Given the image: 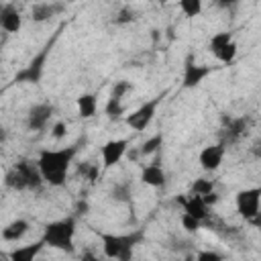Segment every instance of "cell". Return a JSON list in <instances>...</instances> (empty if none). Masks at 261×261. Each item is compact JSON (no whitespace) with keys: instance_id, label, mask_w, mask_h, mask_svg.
Listing matches in <instances>:
<instances>
[{"instance_id":"obj_1","label":"cell","mask_w":261,"mask_h":261,"mask_svg":"<svg viewBox=\"0 0 261 261\" xmlns=\"http://www.w3.org/2000/svg\"><path fill=\"white\" fill-rule=\"evenodd\" d=\"M80 151V143L59 147V149H43L37 157V167L41 171V177L45 184L59 188L67 181L71 163Z\"/></svg>"},{"instance_id":"obj_2","label":"cell","mask_w":261,"mask_h":261,"mask_svg":"<svg viewBox=\"0 0 261 261\" xmlns=\"http://www.w3.org/2000/svg\"><path fill=\"white\" fill-rule=\"evenodd\" d=\"M75 216H63L57 220H51L43 226V237L41 241L45 243V247L49 249H57L61 253H75V245H73V237H75Z\"/></svg>"},{"instance_id":"obj_3","label":"cell","mask_w":261,"mask_h":261,"mask_svg":"<svg viewBox=\"0 0 261 261\" xmlns=\"http://www.w3.org/2000/svg\"><path fill=\"white\" fill-rule=\"evenodd\" d=\"M100 243H102V251L108 259H116V261H133V253L135 247L143 243L145 232L143 230H130V232H122V234H114V232H98Z\"/></svg>"},{"instance_id":"obj_4","label":"cell","mask_w":261,"mask_h":261,"mask_svg":"<svg viewBox=\"0 0 261 261\" xmlns=\"http://www.w3.org/2000/svg\"><path fill=\"white\" fill-rule=\"evenodd\" d=\"M63 29V24L57 29V33H53V37L29 59V63L24 65V67H20L16 73H14V77H12V82L14 84H39L41 80H43V73H45V65H47V61H49V55H51V49H53V45H55V41H57V37H59V31Z\"/></svg>"},{"instance_id":"obj_5","label":"cell","mask_w":261,"mask_h":261,"mask_svg":"<svg viewBox=\"0 0 261 261\" xmlns=\"http://www.w3.org/2000/svg\"><path fill=\"white\" fill-rule=\"evenodd\" d=\"M163 96H165V94H159V96H155V98L143 102L139 108H135L130 114L124 116V122H126L133 130H145V128L153 122V118H155V114H157V108H159Z\"/></svg>"},{"instance_id":"obj_6","label":"cell","mask_w":261,"mask_h":261,"mask_svg":"<svg viewBox=\"0 0 261 261\" xmlns=\"http://www.w3.org/2000/svg\"><path fill=\"white\" fill-rule=\"evenodd\" d=\"M259 200H261V190L259 188H247L237 192L234 196V206L241 218L247 222H257L259 216Z\"/></svg>"},{"instance_id":"obj_7","label":"cell","mask_w":261,"mask_h":261,"mask_svg":"<svg viewBox=\"0 0 261 261\" xmlns=\"http://www.w3.org/2000/svg\"><path fill=\"white\" fill-rule=\"evenodd\" d=\"M212 73V67L210 65H200V63H196L194 61V57L192 55H188L186 57V61H184V73H181V86L184 88H198L208 75Z\"/></svg>"},{"instance_id":"obj_8","label":"cell","mask_w":261,"mask_h":261,"mask_svg":"<svg viewBox=\"0 0 261 261\" xmlns=\"http://www.w3.org/2000/svg\"><path fill=\"white\" fill-rule=\"evenodd\" d=\"M128 149V139H110L102 145L100 155H102V169H110L116 163H120V159L126 155Z\"/></svg>"},{"instance_id":"obj_9","label":"cell","mask_w":261,"mask_h":261,"mask_svg":"<svg viewBox=\"0 0 261 261\" xmlns=\"http://www.w3.org/2000/svg\"><path fill=\"white\" fill-rule=\"evenodd\" d=\"M53 112H55V108H53V104H49V102L33 104V106L29 108V112H27V128H29V130H43V128L49 124Z\"/></svg>"},{"instance_id":"obj_10","label":"cell","mask_w":261,"mask_h":261,"mask_svg":"<svg viewBox=\"0 0 261 261\" xmlns=\"http://www.w3.org/2000/svg\"><path fill=\"white\" fill-rule=\"evenodd\" d=\"M226 147L222 143H214V145H206L200 153H198V163L204 171H216L224 159Z\"/></svg>"},{"instance_id":"obj_11","label":"cell","mask_w":261,"mask_h":261,"mask_svg":"<svg viewBox=\"0 0 261 261\" xmlns=\"http://www.w3.org/2000/svg\"><path fill=\"white\" fill-rule=\"evenodd\" d=\"M247 126H249V118L247 116H239V118H232V116H222V145L226 147V143H234V141H239L243 135H245V130H247Z\"/></svg>"},{"instance_id":"obj_12","label":"cell","mask_w":261,"mask_h":261,"mask_svg":"<svg viewBox=\"0 0 261 261\" xmlns=\"http://www.w3.org/2000/svg\"><path fill=\"white\" fill-rule=\"evenodd\" d=\"M177 202L184 206V214L200 220V222H206L210 212H208V206L204 204L202 196H194V194H188V196H179Z\"/></svg>"},{"instance_id":"obj_13","label":"cell","mask_w":261,"mask_h":261,"mask_svg":"<svg viewBox=\"0 0 261 261\" xmlns=\"http://www.w3.org/2000/svg\"><path fill=\"white\" fill-rule=\"evenodd\" d=\"M20 27H22V16L16 10V6L14 4L0 6V29L10 33V35H14V33L20 31Z\"/></svg>"},{"instance_id":"obj_14","label":"cell","mask_w":261,"mask_h":261,"mask_svg":"<svg viewBox=\"0 0 261 261\" xmlns=\"http://www.w3.org/2000/svg\"><path fill=\"white\" fill-rule=\"evenodd\" d=\"M65 10V4H57V2H37L31 8V20L33 22H45L53 16H57L59 12Z\"/></svg>"},{"instance_id":"obj_15","label":"cell","mask_w":261,"mask_h":261,"mask_svg":"<svg viewBox=\"0 0 261 261\" xmlns=\"http://www.w3.org/2000/svg\"><path fill=\"white\" fill-rule=\"evenodd\" d=\"M18 169H20V173H22V177H24V181H27V190H39L45 181H43V177H41V171H39V167H37V161L33 163V161H29V159H20L18 163H14Z\"/></svg>"},{"instance_id":"obj_16","label":"cell","mask_w":261,"mask_h":261,"mask_svg":"<svg viewBox=\"0 0 261 261\" xmlns=\"http://www.w3.org/2000/svg\"><path fill=\"white\" fill-rule=\"evenodd\" d=\"M45 243L39 239L35 243H29V245H20V247H14L10 253H8V261H37L39 253L43 251Z\"/></svg>"},{"instance_id":"obj_17","label":"cell","mask_w":261,"mask_h":261,"mask_svg":"<svg viewBox=\"0 0 261 261\" xmlns=\"http://www.w3.org/2000/svg\"><path fill=\"white\" fill-rule=\"evenodd\" d=\"M141 181L145 186H151V188H163L165 181H167V175L163 171V167L159 165V161L155 163H149L141 169Z\"/></svg>"},{"instance_id":"obj_18","label":"cell","mask_w":261,"mask_h":261,"mask_svg":"<svg viewBox=\"0 0 261 261\" xmlns=\"http://www.w3.org/2000/svg\"><path fill=\"white\" fill-rule=\"evenodd\" d=\"M29 228H31L29 220H24V218H14V220H10V222L2 228V239L8 241V243H16V241H20V239L29 232Z\"/></svg>"},{"instance_id":"obj_19","label":"cell","mask_w":261,"mask_h":261,"mask_svg":"<svg viewBox=\"0 0 261 261\" xmlns=\"http://www.w3.org/2000/svg\"><path fill=\"white\" fill-rule=\"evenodd\" d=\"M75 106H77V114L82 118H92L98 110V98L92 92H84L75 98Z\"/></svg>"},{"instance_id":"obj_20","label":"cell","mask_w":261,"mask_h":261,"mask_svg":"<svg viewBox=\"0 0 261 261\" xmlns=\"http://www.w3.org/2000/svg\"><path fill=\"white\" fill-rule=\"evenodd\" d=\"M4 186L8 190H14V192H24L27 190V181H24V177H22V173H20V169L16 165H12L4 173Z\"/></svg>"},{"instance_id":"obj_21","label":"cell","mask_w":261,"mask_h":261,"mask_svg":"<svg viewBox=\"0 0 261 261\" xmlns=\"http://www.w3.org/2000/svg\"><path fill=\"white\" fill-rule=\"evenodd\" d=\"M161 147H163V135H161V133H155L153 137H149L147 141H143V143H141V147H139L137 151H139V155H141V157H149V155L159 153V151H161Z\"/></svg>"},{"instance_id":"obj_22","label":"cell","mask_w":261,"mask_h":261,"mask_svg":"<svg viewBox=\"0 0 261 261\" xmlns=\"http://www.w3.org/2000/svg\"><path fill=\"white\" fill-rule=\"evenodd\" d=\"M234 39H232V33H228V31H220V33H214L212 35V39H210V43H208V49H210V53L212 55H216L218 51H222L228 43H232Z\"/></svg>"},{"instance_id":"obj_23","label":"cell","mask_w":261,"mask_h":261,"mask_svg":"<svg viewBox=\"0 0 261 261\" xmlns=\"http://www.w3.org/2000/svg\"><path fill=\"white\" fill-rule=\"evenodd\" d=\"M214 186H216V181L214 179H208V177H198V179H194L192 181V192L190 194H194V196H206V194H210V192H214Z\"/></svg>"},{"instance_id":"obj_24","label":"cell","mask_w":261,"mask_h":261,"mask_svg":"<svg viewBox=\"0 0 261 261\" xmlns=\"http://www.w3.org/2000/svg\"><path fill=\"white\" fill-rule=\"evenodd\" d=\"M110 196H112V200H116V202H130V186H128L126 181L114 184L112 190H110Z\"/></svg>"},{"instance_id":"obj_25","label":"cell","mask_w":261,"mask_h":261,"mask_svg":"<svg viewBox=\"0 0 261 261\" xmlns=\"http://www.w3.org/2000/svg\"><path fill=\"white\" fill-rule=\"evenodd\" d=\"M77 173H80L84 179H88V181H96V177H98V173H100V167H98L96 163L82 161V163L77 165Z\"/></svg>"},{"instance_id":"obj_26","label":"cell","mask_w":261,"mask_h":261,"mask_svg":"<svg viewBox=\"0 0 261 261\" xmlns=\"http://www.w3.org/2000/svg\"><path fill=\"white\" fill-rule=\"evenodd\" d=\"M130 90H133V84H130V82H126V80H120V82H116V84L112 86V90H110V96H108V98L122 102V98H124Z\"/></svg>"},{"instance_id":"obj_27","label":"cell","mask_w":261,"mask_h":261,"mask_svg":"<svg viewBox=\"0 0 261 261\" xmlns=\"http://www.w3.org/2000/svg\"><path fill=\"white\" fill-rule=\"evenodd\" d=\"M104 112H106V116H108L110 120H118V118H122V114H124V106H122V102L108 98V102H106V106H104Z\"/></svg>"},{"instance_id":"obj_28","label":"cell","mask_w":261,"mask_h":261,"mask_svg":"<svg viewBox=\"0 0 261 261\" xmlns=\"http://www.w3.org/2000/svg\"><path fill=\"white\" fill-rule=\"evenodd\" d=\"M179 10L184 12V16H198L202 12V0H181Z\"/></svg>"},{"instance_id":"obj_29","label":"cell","mask_w":261,"mask_h":261,"mask_svg":"<svg viewBox=\"0 0 261 261\" xmlns=\"http://www.w3.org/2000/svg\"><path fill=\"white\" fill-rule=\"evenodd\" d=\"M133 20H137V12H135V8H130V6H122V8L116 12V16H114V22H116V24H128V22H133Z\"/></svg>"},{"instance_id":"obj_30","label":"cell","mask_w":261,"mask_h":261,"mask_svg":"<svg viewBox=\"0 0 261 261\" xmlns=\"http://www.w3.org/2000/svg\"><path fill=\"white\" fill-rule=\"evenodd\" d=\"M220 63H232L234 61V57H237V43L232 41V43H228L222 51H218L216 55H214Z\"/></svg>"},{"instance_id":"obj_31","label":"cell","mask_w":261,"mask_h":261,"mask_svg":"<svg viewBox=\"0 0 261 261\" xmlns=\"http://www.w3.org/2000/svg\"><path fill=\"white\" fill-rule=\"evenodd\" d=\"M194 261H224V257H222L218 251L204 249V251H198V253L194 255Z\"/></svg>"},{"instance_id":"obj_32","label":"cell","mask_w":261,"mask_h":261,"mask_svg":"<svg viewBox=\"0 0 261 261\" xmlns=\"http://www.w3.org/2000/svg\"><path fill=\"white\" fill-rule=\"evenodd\" d=\"M181 228L186 232H198L202 228V222L192 218V216H188V214H181Z\"/></svg>"},{"instance_id":"obj_33","label":"cell","mask_w":261,"mask_h":261,"mask_svg":"<svg viewBox=\"0 0 261 261\" xmlns=\"http://www.w3.org/2000/svg\"><path fill=\"white\" fill-rule=\"evenodd\" d=\"M65 135H67V124H65L63 120H59V122H55V124L51 126V137H53V139L59 141V139H63Z\"/></svg>"},{"instance_id":"obj_34","label":"cell","mask_w":261,"mask_h":261,"mask_svg":"<svg viewBox=\"0 0 261 261\" xmlns=\"http://www.w3.org/2000/svg\"><path fill=\"white\" fill-rule=\"evenodd\" d=\"M202 200H204V204L210 208V206H214V204H218V200H220V196L216 194V192H210V194H206V196H202Z\"/></svg>"},{"instance_id":"obj_35","label":"cell","mask_w":261,"mask_h":261,"mask_svg":"<svg viewBox=\"0 0 261 261\" xmlns=\"http://www.w3.org/2000/svg\"><path fill=\"white\" fill-rule=\"evenodd\" d=\"M88 208H90V206H88V202H86V200H77V202H75V214H73V216L86 214V212H88Z\"/></svg>"},{"instance_id":"obj_36","label":"cell","mask_w":261,"mask_h":261,"mask_svg":"<svg viewBox=\"0 0 261 261\" xmlns=\"http://www.w3.org/2000/svg\"><path fill=\"white\" fill-rule=\"evenodd\" d=\"M6 137H8V133H6V128L0 124V143H4V141H6Z\"/></svg>"},{"instance_id":"obj_37","label":"cell","mask_w":261,"mask_h":261,"mask_svg":"<svg viewBox=\"0 0 261 261\" xmlns=\"http://www.w3.org/2000/svg\"><path fill=\"white\" fill-rule=\"evenodd\" d=\"M82 261H98V259H96L94 255H90V253H88V255H84V257H82Z\"/></svg>"},{"instance_id":"obj_38","label":"cell","mask_w":261,"mask_h":261,"mask_svg":"<svg viewBox=\"0 0 261 261\" xmlns=\"http://www.w3.org/2000/svg\"><path fill=\"white\" fill-rule=\"evenodd\" d=\"M184 261H194V255H188V257H186Z\"/></svg>"}]
</instances>
